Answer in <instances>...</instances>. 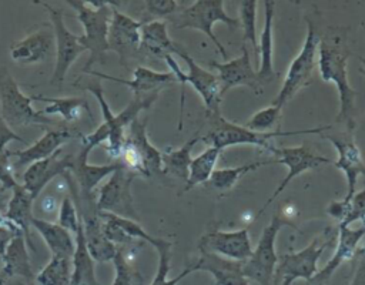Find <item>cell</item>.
I'll return each instance as SVG.
<instances>
[{
    "mask_svg": "<svg viewBox=\"0 0 365 285\" xmlns=\"http://www.w3.org/2000/svg\"><path fill=\"white\" fill-rule=\"evenodd\" d=\"M125 141L130 142L141 155L147 177L163 171V152H160V150H157L148 140L147 120H140L138 117L133 120L128 134H125Z\"/></svg>",
    "mask_w": 365,
    "mask_h": 285,
    "instance_id": "26",
    "label": "cell"
},
{
    "mask_svg": "<svg viewBox=\"0 0 365 285\" xmlns=\"http://www.w3.org/2000/svg\"><path fill=\"white\" fill-rule=\"evenodd\" d=\"M68 6H71L77 11V19L84 27V34L78 36V43L90 50L91 56L83 71H87L91 64L100 61L101 64L106 61V51L108 50L107 34H108V23L111 19L113 3L98 1L97 9H91L86 1L80 0H68Z\"/></svg>",
    "mask_w": 365,
    "mask_h": 285,
    "instance_id": "5",
    "label": "cell"
},
{
    "mask_svg": "<svg viewBox=\"0 0 365 285\" xmlns=\"http://www.w3.org/2000/svg\"><path fill=\"white\" fill-rule=\"evenodd\" d=\"M307 37L302 44V48L297 54V57L291 61L287 74L284 77V83L281 86L279 93L272 100V105L282 108L285 103H288L301 88L307 87L311 83L314 76V70L318 58V44L319 36L314 26V23L307 17Z\"/></svg>",
    "mask_w": 365,
    "mask_h": 285,
    "instance_id": "6",
    "label": "cell"
},
{
    "mask_svg": "<svg viewBox=\"0 0 365 285\" xmlns=\"http://www.w3.org/2000/svg\"><path fill=\"white\" fill-rule=\"evenodd\" d=\"M10 141H20V142H26L21 137H19L11 128L10 125L1 118L0 115V154H3L6 151V145Z\"/></svg>",
    "mask_w": 365,
    "mask_h": 285,
    "instance_id": "48",
    "label": "cell"
},
{
    "mask_svg": "<svg viewBox=\"0 0 365 285\" xmlns=\"http://www.w3.org/2000/svg\"><path fill=\"white\" fill-rule=\"evenodd\" d=\"M88 152L86 148H80L74 165L70 172H73L77 178L78 188H80V197L83 201L90 202L93 201V190L94 187L107 175H111L117 168H120L123 164L120 161H111L106 165H90L87 162Z\"/></svg>",
    "mask_w": 365,
    "mask_h": 285,
    "instance_id": "23",
    "label": "cell"
},
{
    "mask_svg": "<svg viewBox=\"0 0 365 285\" xmlns=\"http://www.w3.org/2000/svg\"><path fill=\"white\" fill-rule=\"evenodd\" d=\"M13 171L14 168L11 162V151L6 150L3 154H0V184L6 191L13 190L19 184Z\"/></svg>",
    "mask_w": 365,
    "mask_h": 285,
    "instance_id": "44",
    "label": "cell"
},
{
    "mask_svg": "<svg viewBox=\"0 0 365 285\" xmlns=\"http://www.w3.org/2000/svg\"><path fill=\"white\" fill-rule=\"evenodd\" d=\"M348 57L349 48L346 44V31L334 30L327 37L319 38L317 66L324 81H331L336 86L339 94V113L336 123H345L349 130L355 127V98L358 95L348 81Z\"/></svg>",
    "mask_w": 365,
    "mask_h": 285,
    "instance_id": "2",
    "label": "cell"
},
{
    "mask_svg": "<svg viewBox=\"0 0 365 285\" xmlns=\"http://www.w3.org/2000/svg\"><path fill=\"white\" fill-rule=\"evenodd\" d=\"M145 10L154 17H165L174 13L178 7L175 0H148L144 3Z\"/></svg>",
    "mask_w": 365,
    "mask_h": 285,
    "instance_id": "46",
    "label": "cell"
},
{
    "mask_svg": "<svg viewBox=\"0 0 365 285\" xmlns=\"http://www.w3.org/2000/svg\"><path fill=\"white\" fill-rule=\"evenodd\" d=\"M90 76H100L101 78H107V80H111V81H115V83H121V84H125L131 88L133 94H160V91L173 84V83H177L175 80V76L171 73V71H167V73H160V71H154L148 67H144V66H138L133 76L134 78L133 80H123V78H117V77H113V76H108V74H103V73H98V71H87Z\"/></svg>",
    "mask_w": 365,
    "mask_h": 285,
    "instance_id": "24",
    "label": "cell"
},
{
    "mask_svg": "<svg viewBox=\"0 0 365 285\" xmlns=\"http://www.w3.org/2000/svg\"><path fill=\"white\" fill-rule=\"evenodd\" d=\"M175 54L180 56L185 61V64H187L185 73L181 70V67L178 66V63L175 61V58L173 56H165L164 61L170 67V71L175 76L177 83H180L182 86L181 87V115H180V125H178V128L181 130L182 107H184V86L185 84H190L200 94V97L202 98V103L207 108L208 117L221 114L222 95H221V88H220L217 76H214L212 73H210L208 70H205L200 64H197L195 60L187 51H184L180 46H178Z\"/></svg>",
    "mask_w": 365,
    "mask_h": 285,
    "instance_id": "4",
    "label": "cell"
},
{
    "mask_svg": "<svg viewBox=\"0 0 365 285\" xmlns=\"http://www.w3.org/2000/svg\"><path fill=\"white\" fill-rule=\"evenodd\" d=\"M215 23H224L231 30L240 27L238 19H232L227 14L222 0H197L180 11L174 24L177 28H195L202 31L221 53L222 58L227 60L228 54L212 31Z\"/></svg>",
    "mask_w": 365,
    "mask_h": 285,
    "instance_id": "7",
    "label": "cell"
},
{
    "mask_svg": "<svg viewBox=\"0 0 365 285\" xmlns=\"http://www.w3.org/2000/svg\"><path fill=\"white\" fill-rule=\"evenodd\" d=\"M113 264H114V269H115L113 285H137L135 274L133 272V268H131L128 259L125 258L123 248L117 249Z\"/></svg>",
    "mask_w": 365,
    "mask_h": 285,
    "instance_id": "43",
    "label": "cell"
},
{
    "mask_svg": "<svg viewBox=\"0 0 365 285\" xmlns=\"http://www.w3.org/2000/svg\"><path fill=\"white\" fill-rule=\"evenodd\" d=\"M240 26L242 27V38L257 51V0H242L240 3Z\"/></svg>",
    "mask_w": 365,
    "mask_h": 285,
    "instance_id": "40",
    "label": "cell"
},
{
    "mask_svg": "<svg viewBox=\"0 0 365 285\" xmlns=\"http://www.w3.org/2000/svg\"><path fill=\"white\" fill-rule=\"evenodd\" d=\"M0 228L13 231V232H16V234H19V235H23L21 229H20L13 221H10V219L6 217V214H3L1 211H0Z\"/></svg>",
    "mask_w": 365,
    "mask_h": 285,
    "instance_id": "50",
    "label": "cell"
},
{
    "mask_svg": "<svg viewBox=\"0 0 365 285\" xmlns=\"http://www.w3.org/2000/svg\"><path fill=\"white\" fill-rule=\"evenodd\" d=\"M61 201L54 194H44L38 201V211L46 215L44 221L53 222L51 219H57V214L60 209Z\"/></svg>",
    "mask_w": 365,
    "mask_h": 285,
    "instance_id": "45",
    "label": "cell"
},
{
    "mask_svg": "<svg viewBox=\"0 0 365 285\" xmlns=\"http://www.w3.org/2000/svg\"><path fill=\"white\" fill-rule=\"evenodd\" d=\"M354 278L351 285H365V244L358 247L354 258Z\"/></svg>",
    "mask_w": 365,
    "mask_h": 285,
    "instance_id": "47",
    "label": "cell"
},
{
    "mask_svg": "<svg viewBox=\"0 0 365 285\" xmlns=\"http://www.w3.org/2000/svg\"><path fill=\"white\" fill-rule=\"evenodd\" d=\"M6 190L0 185V211H1V208H3V204H4V201H6Z\"/></svg>",
    "mask_w": 365,
    "mask_h": 285,
    "instance_id": "51",
    "label": "cell"
},
{
    "mask_svg": "<svg viewBox=\"0 0 365 285\" xmlns=\"http://www.w3.org/2000/svg\"><path fill=\"white\" fill-rule=\"evenodd\" d=\"M76 86H80L81 88L94 94L103 114V123L97 127V130L88 135H81V147L87 151H91L94 147L107 140L108 144L104 147L106 151L113 161H118L121 148L125 141V127L138 117L141 110L150 108L151 104L157 100L158 94H133V98L127 107L121 113L114 114L104 98L103 87L98 80Z\"/></svg>",
    "mask_w": 365,
    "mask_h": 285,
    "instance_id": "1",
    "label": "cell"
},
{
    "mask_svg": "<svg viewBox=\"0 0 365 285\" xmlns=\"http://www.w3.org/2000/svg\"><path fill=\"white\" fill-rule=\"evenodd\" d=\"M1 264H3V258H1V255H0V268H1Z\"/></svg>",
    "mask_w": 365,
    "mask_h": 285,
    "instance_id": "54",
    "label": "cell"
},
{
    "mask_svg": "<svg viewBox=\"0 0 365 285\" xmlns=\"http://www.w3.org/2000/svg\"><path fill=\"white\" fill-rule=\"evenodd\" d=\"M361 61L364 63V67H362V68H359V73L365 76V57H362V58H361Z\"/></svg>",
    "mask_w": 365,
    "mask_h": 285,
    "instance_id": "53",
    "label": "cell"
},
{
    "mask_svg": "<svg viewBox=\"0 0 365 285\" xmlns=\"http://www.w3.org/2000/svg\"><path fill=\"white\" fill-rule=\"evenodd\" d=\"M80 222H81V214L78 212V208L76 207L73 198L64 197L61 200V205L58 209L57 224L64 229H67L71 235H76Z\"/></svg>",
    "mask_w": 365,
    "mask_h": 285,
    "instance_id": "42",
    "label": "cell"
},
{
    "mask_svg": "<svg viewBox=\"0 0 365 285\" xmlns=\"http://www.w3.org/2000/svg\"><path fill=\"white\" fill-rule=\"evenodd\" d=\"M80 214L83 219L86 245L91 258L97 262L113 261L118 248L104 235L103 221L97 208H93L91 211L90 208H84L83 212L80 209Z\"/></svg>",
    "mask_w": 365,
    "mask_h": 285,
    "instance_id": "22",
    "label": "cell"
},
{
    "mask_svg": "<svg viewBox=\"0 0 365 285\" xmlns=\"http://www.w3.org/2000/svg\"><path fill=\"white\" fill-rule=\"evenodd\" d=\"M34 95H24L11 74L6 70H0V104L1 118L9 125H53L56 121L36 111L31 107Z\"/></svg>",
    "mask_w": 365,
    "mask_h": 285,
    "instance_id": "9",
    "label": "cell"
},
{
    "mask_svg": "<svg viewBox=\"0 0 365 285\" xmlns=\"http://www.w3.org/2000/svg\"><path fill=\"white\" fill-rule=\"evenodd\" d=\"M144 21L131 19L113 7L111 19L108 23L107 44L108 50H114L120 56V63L127 64V58L140 50V30Z\"/></svg>",
    "mask_w": 365,
    "mask_h": 285,
    "instance_id": "14",
    "label": "cell"
},
{
    "mask_svg": "<svg viewBox=\"0 0 365 285\" xmlns=\"http://www.w3.org/2000/svg\"><path fill=\"white\" fill-rule=\"evenodd\" d=\"M211 130L201 137V141L207 142L210 147H215L220 151H224L225 148L231 145H240V144H250L257 145L268 152L272 151L275 147L271 141L275 137H285V135H294V134H307V133H317L322 134L331 128V125H324L318 128L311 130H298V131H272V133H255L244 125L231 123L225 120L221 114L220 115H211Z\"/></svg>",
    "mask_w": 365,
    "mask_h": 285,
    "instance_id": "3",
    "label": "cell"
},
{
    "mask_svg": "<svg viewBox=\"0 0 365 285\" xmlns=\"http://www.w3.org/2000/svg\"><path fill=\"white\" fill-rule=\"evenodd\" d=\"M244 262L228 259L208 251H200L198 259L190 265L191 272H210L214 285H251L242 271Z\"/></svg>",
    "mask_w": 365,
    "mask_h": 285,
    "instance_id": "19",
    "label": "cell"
},
{
    "mask_svg": "<svg viewBox=\"0 0 365 285\" xmlns=\"http://www.w3.org/2000/svg\"><path fill=\"white\" fill-rule=\"evenodd\" d=\"M33 202H34V198L31 197V194L23 187V184H17L11 190V197L7 202V208L4 212L6 217L21 229L30 248H34L30 239V227H31V219L34 217Z\"/></svg>",
    "mask_w": 365,
    "mask_h": 285,
    "instance_id": "29",
    "label": "cell"
},
{
    "mask_svg": "<svg viewBox=\"0 0 365 285\" xmlns=\"http://www.w3.org/2000/svg\"><path fill=\"white\" fill-rule=\"evenodd\" d=\"M288 224L289 221L282 218L279 214H274L271 222L262 229L257 247L252 249L251 256L242 266L244 275L248 281H254L259 285H274V272L278 264L275 239L279 229Z\"/></svg>",
    "mask_w": 365,
    "mask_h": 285,
    "instance_id": "8",
    "label": "cell"
},
{
    "mask_svg": "<svg viewBox=\"0 0 365 285\" xmlns=\"http://www.w3.org/2000/svg\"><path fill=\"white\" fill-rule=\"evenodd\" d=\"M365 237V228H356L352 229L346 225L338 224V244L334 255L329 258V261L318 269V272L312 276V279L308 282L311 285H325L329 278L334 275L336 268L344 264L345 261H352L359 241Z\"/></svg>",
    "mask_w": 365,
    "mask_h": 285,
    "instance_id": "20",
    "label": "cell"
},
{
    "mask_svg": "<svg viewBox=\"0 0 365 285\" xmlns=\"http://www.w3.org/2000/svg\"><path fill=\"white\" fill-rule=\"evenodd\" d=\"M14 237H19V234H16V232H13V231H9V229L0 228V255H1V258H3V255H4V251H6L7 244H9Z\"/></svg>",
    "mask_w": 365,
    "mask_h": 285,
    "instance_id": "49",
    "label": "cell"
},
{
    "mask_svg": "<svg viewBox=\"0 0 365 285\" xmlns=\"http://www.w3.org/2000/svg\"><path fill=\"white\" fill-rule=\"evenodd\" d=\"M201 141V137H194L182 144V147L177 150H171L163 154V172L170 174L173 177L180 178L181 181L187 182L188 178V167L191 162V151L194 145Z\"/></svg>",
    "mask_w": 365,
    "mask_h": 285,
    "instance_id": "35",
    "label": "cell"
},
{
    "mask_svg": "<svg viewBox=\"0 0 365 285\" xmlns=\"http://www.w3.org/2000/svg\"><path fill=\"white\" fill-rule=\"evenodd\" d=\"M37 285H70L71 258L51 255L48 264L34 276Z\"/></svg>",
    "mask_w": 365,
    "mask_h": 285,
    "instance_id": "38",
    "label": "cell"
},
{
    "mask_svg": "<svg viewBox=\"0 0 365 285\" xmlns=\"http://www.w3.org/2000/svg\"><path fill=\"white\" fill-rule=\"evenodd\" d=\"M264 27L258 41V51H259V68L257 71V77L259 83H269L275 78L274 64H272V26H274V13H275V1L265 0L264 1Z\"/></svg>",
    "mask_w": 365,
    "mask_h": 285,
    "instance_id": "27",
    "label": "cell"
},
{
    "mask_svg": "<svg viewBox=\"0 0 365 285\" xmlns=\"http://www.w3.org/2000/svg\"><path fill=\"white\" fill-rule=\"evenodd\" d=\"M335 237L336 235H331L329 238L317 237L301 251L289 252L278 258L274 272V284L292 285L297 279H305L309 282L318 272V259L334 242Z\"/></svg>",
    "mask_w": 365,
    "mask_h": 285,
    "instance_id": "10",
    "label": "cell"
},
{
    "mask_svg": "<svg viewBox=\"0 0 365 285\" xmlns=\"http://www.w3.org/2000/svg\"><path fill=\"white\" fill-rule=\"evenodd\" d=\"M31 227L36 228L37 232L43 237L48 249L51 251V255L67 258L73 256L76 251V239L67 229L60 227L57 222H48L37 217H33Z\"/></svg>",
    "mask_w": 365,
    "mask_h": 285,
    "instance_id": "30",
    "label": "cell"
},
{
    "mask_svg": "<svg viewBox=\"0 0 365 285\" xmlns=\"http://www.w3.org/2000/svg\"><path fill=\"white\" fill-rule=\"evenodd\" d=\"M279 120H281V108L271 104L269 107H265L257 111L244 124V127L255 133H272V128L279 123Z\"/></svg>",
    "mask_w": 365,
    "mask_h": 285,
    "instance_id": "41",
    "label": "cell"
},
{
    "mask_svg": "<svg viewBox=\"0 0 365 285\" xmlns=\"http://www.w3.org/2000/svg\"><path fill=\"white\" fill-rule=\"evenodd\" d=\"M53 34L50 30H37L29 34L10 47L11 58L21 64H36L46 60L53 47Z\"/></svg>",
    "mask_w": 365,
    "mask_h": 285,
    "instance_id": "25",
    "label": "cell"
},
{
    "mask_svg": "<svg viewBox=\"0 0 365 285\" xmlns=\"http://www.w3.org/2000/svg\"><path fill=\"white\" fill-rule=\"evenodd\" d=\"M268 164H277V158L274 160H265V161H257V162H250V164H244V165H238V167H231V168H221V170H214V172L211 174L210 180L205 182V185L211 190L215 191H228L231 190L237 181L245 175L247 172L257 170L258 167L262 165H268Z\"/></svg>",
    "mask_w": 365,
    "mask_h": 285,
    "instance_id": "36",
    "label": "cell"
},
{
    "mask_svg": "<svg viewBox=\"0 0 365 285\" xmlns=\"http://www.w3.org/2000/svg\"><path fill=\"white\" fill-rule=\"evenodd\" d=\"M1 269L9 275H20L29 281L34 279L33 268L30 264L29 252L26 248V241L23 235L14 237L6 247L4 255H3V264Z\"/></svg>",
    "mask_w": 365,
    "mask_h": 285,
    "instance_id": "32",
    "label": "cell"
},
{
    "mask_svg": "<svg viewBox=\"0 0 365 285\" xmlns=\"http://www.w3.org/2000/svg\"><path fill=\"white\" fill-rule=\"evenodd\" d=\"M322 137L335 147L338 160L334 162V165L341 170L345 174L346 178V195L344 197L342 202H349L351 198L355 194L356 182L359 175H365V164L361 155L359 148L354 142L352 137L349 135H331V134H322Z\"/></svg>",
    "mask_w": 365,
    "mask_h": 285,
    "instance_id": "16",
    "label": "cell"
},
{
    "mask_svg": "<svg viewBox=\"0 0 365 285\" xmlns=\"http://www.w3.org/2000/svg\"><path fill=\"white\" fill-rule=\"evenodd\" d=\"M34 101H44L48 103L46 108L41 110V114L44 115H54L58 114L64 118L67 123L77 121L81 117V111H86L90 118H93L91 110L88 107V103L84 98L80 97H43V95H34Z\"/></svg>",
    "mask_w": 365,
    "mask_h": 285,
    "instance_id": "33",
    "label": "cell"
},
{
    "mask_svg": "<svg viewBox=\"0 0 365 285\" xmlns=\"http://www.w3.org/2000/svg\"><path fill=\"white\" fill-rule=\"evenodd\" d=\"M200 251H208L220 256L245 262L252 254V245L248 228L237 231H212L201 237L198 242Z\"/></svg>",
    "mask_w": 365,
    "mask_h": 285,
    "instance_id": "15",
    "label": "cell"
},
{
    "mask_svg": "<svg viewBox=\"0 0 365 285\" xmlns=\"http://www.w3.org/2000/svg\"><path fill=\"white\" fill-rule=\"evenodd\" d=\"M271 154L278 155L277 164H282L287 167L288 172L285 178L281 181V184L277 187V190L271 194V197L265 201V204L261 207V209L257 212V218L264 214L267 207L285 190V187L299 174L317 168L321 164H331L332 161L324 155H319L314 152L307 145H299V147H274Z\"/></svg>",
    "mask_w": 365,
    "mask_h": 285,
    "instance_id": "12",
    "label": "cell"
},
{
    "mask_svg": "<svg viewBox=\"0 0 365 285\" xmlns=\"http://www.w3.org/2000/svg\"><path fill=\"white\" fill-rule=\"evenodd\" d=\"M214 68L218 70V83L221 88V95H224L230 88L237 86H248L255 91H261V83L257 77V71H254L251 64L250 53L245 47H242L241 56L237 58L228 60L225 63H210Z\"/></svg>",
    "mask_w": 365,
    "mask_h": 285,
    "instance_id": "18",
    "label": "cell"
},
{
    "mask_svg": "<svg viewBox=\"0 0 365 285\" xmlns=\"http://www.w3.org/2000/svg\"><path fill=\"white\" fill-rule=\"evenodd\" d=\"M140 51L150 53L158 58L164 60L165 56L175 54L178 48V46L174 44L168 37L165 21H144L140 30Z\"/></svg>",
    "mask_w": 365,
    "mask_h": 285,
    "instance_id": "28",
    "label": "cell"
},
{
    "mask_svg": "<svg viewBox=\"0 0 365 285\" xmlns=\"http://www.w3.org/2000/svg\"><path fill=\"white\" fill-rule=\"evenodd\" d=\"M9 278H10V276L0 268V285H6V282H7Z\"/></svg>",
    "mask_w": 365,
    "mask_h": 285,
    "instance_id": "52",
    "label": "cell"
},
{
    "mask_svg": "<svg viewBox=\"0 0 365 285\" xmlns=\"http://www.w3.org/2000/svg\"><path fill=\"white\" fill-rule=\"evenodd\" d=\"M80 137L81 134L77 133L73 128H56V130H48L41 138H38L33 145L19 150V151H11V157H16V161L13 162V168L17 170L20 167H24L27 164H33L36 161L48 158L53 155L56 151L61 148V145L74 138Z\"/></svg>",
    "mask_w": 365,
    "mask_h": 285,
    "instance_id": "21",
    "label": "cell"
},
{
    "mask_svg": "<svg viewBox=\"0 0 365 285\" xmlns=\"http://www.w3.org/2000/svg\"><path fill=\"white\" fill-rule=\"evenodd\" d=\"M158 254V266L155 276L153 278L150 285H178L181 279H184L187 275L192 274L191 268L187 266L182 272H180L175 278H168V271H170V259H171V242L158 238L157 244L154 245Z\"/></svg>",
    "mask_w": 365,
    "mask_h": 285,
    "instance_id": "39",
    "label": "cell"
},
{
    "mask_svg": "<svg viewBox=\"0 0 365 285\" xmlns=\"http://www.w3.org/2000/svg\"><path fill=\"white\" fill-rule=\"evenodd\" d=\"M70 285H100L94 272V259L91 258L84 238L83 219L76 234V251L71 256Z\"/></svg>",
    "mask_w": 365,
    "mask_h": 285,
    "instance_id": "31",
    "label": "cell"
},
{
    "mask_svg": "<svg viewBox=\"0 0 365 285\" xmlns=\"http://www.w3.org/2000/svg\"><path fill=\"white\" fill-rule=\"evenodd\" d=\"M328 212L331 217L339 221L341 225L349 227L354 221L362 222V228H365V188L358 194L355 192L349 202L336 201L328 207Z\"/></svg>",
    "mask_w": 365,
    "mask_h": 285,
    "instance_id": "37",
    "label": "cell"
},
{
    "mask_svg": "<svg viewBox=\"0 0 365 285\" xmlns=\"http://www.w3.org/2000/svg\"><path fill=\"white\" fill-rule=\"evenodd\" d=\"M60 150L56 151L48 158L36 161L27 167V170L23 174V187L31 194V197L36 200L41 190L57 175H63L67 171H71L76 155L66 154L60 155Z\"/></svg>",
    "mask_w": 365,
    "mask_h": 285,
    "instance_id": "17",
    "label": "cell"
},
{
    "mask_svg": "<svg viewBox=\"0 0 365 285\" xmlns=\"http://www.w3.org/2000/svg\"><path fill=\"white\" fill-rule=\"evenodd\" d=\"M37 4L44 6V9L48 11L51 24H53V33L56 37L57 44V57H56V67L53 71L51 83L60 84L74 60L86 51V47H83L78 43V36H74L64 24L63 21V10L51 7L46 1H36Z\"/></svg>",
    "mask_w": 365,
    "mask_h": 285,
    "instance_id": "13",
    "label": "cell"
},
{
    "mask_svg": "<svg viewBox=\"0 0 365 285\" xmlns=\"http://www.w3.org/2000/svg\"><path fill=\"white\" fill-rule=\"evenodd\" d=\"M138 177L135 172L127 170L124 165L117 168L98 190L96 208L98 212H108L128 219H137L131 195V182Z\"/></svg>",
    "mask_w": 365,
    "mask_h": 285,
    "instance_id": "11",
    "label": "cell"
},
{
    "mask_svg": "<svg viewBox=\"0 0 365 285\" xmlns=\"http://www.w3.org/2000/svg\"><path fill=\"white\" fill-rule=\"evenodd\" d=\"M220 150L215 147H207L202 152H200L197 157H194L188 167V178L184 185V191H190L195 185L205 184L211 174L215 170L217 160L220 157Z\"/></svg>",
    "mask_w": 365,
    "mask_h": 285,
    "instance_id": "34",
    "label": "cell"
}]
</instances>
